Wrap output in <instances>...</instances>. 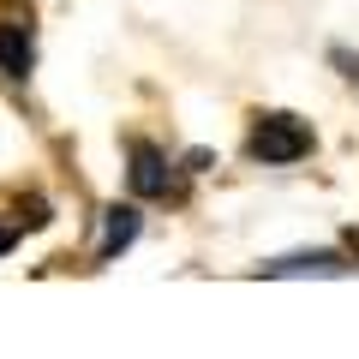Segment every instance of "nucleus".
Here are the masks:
<instances>
[{
  "mask_svg": "<svg viewBox=\"0 0 359 359\" xmlns=\"http://www.w3.org/2000/svg\"><path fill=\"white\" fill-rule=\"evenodd\" d=\"M252 156H257V162H269V168H287V162H299V156H311V132L299 126L294 114H257Z\"/></svg>",
  "mask_w": 359,
  "mask_h": 359,
  "instance_id": "obj_1",
  "label": "nucleus"
},
{
  "mask_svg": "<svg viewBox=\"0 0 359 359\" xmlns=\"http://www.w3.org/2000/svg\"><path fill=\"white\" fill-rule=\"evenodd\" d=\"M132 192L138 198H162L168 192V162L150 144H132Z\"/></svg>",
  "mask_w": 359,
  "mask_h": 359,
  "instance_id": "obj_2",
  "label": "nucleus"
},
{
  "mask_svg": "<svg viewBox=\"0 0 359 359\" xmlns=\"http://www.w3.org/2000/svg\"><path fill=\"white\" fill-rule=\"evenodd\" d=\"M132 240H138V210H132V204H120V210H108V228H102V252H96V257L108 264V257H120V252H126Z\"/></svg>",
  "mask_w": 359,
  "mask_h": 359,
  "instance_id": "obj_3",
  "label": "nucleus"
},
{
  "mask_svg": "<svg viewBox=\"0 0 359 359\" xmlns=\"http://www.w3.org/2000/svg\"><path fill=\"white\" fill-rule=\"evenodd\" d=\"M306 269H311V276H341V257H335V252H306V257H282V264H264V276H306Z\"/></svg>",
  "mask_w": 359,
  "mask_h": 359,
  "instance_id": "obj_4",
  "label": "nucleus"
},
{
  "mask_svg": "<svg viewBox=\"0 0 359 359\" xmlns=\"http://www.w3.org/2000/svg\"><path fill=\"white\" fill-rule=\"evenodd\" d=\"M0 72H6V78H25L30 72V36L0 30Z\"/></svg>",
  "mask_w": 359,
  "mask_h": 359,
  "instance_id": "obj_5",
  "label": "nucleus"
},
{
  "mask_svg": "<svg viewBox=\"0 0 359 359\" xmlns=\"http://www.w3.org/2000/svg\"><path fill=\"white\" fill-rule=\"evenodd\" d=\"M341 66H347V78H353V84H359V60H347V54H341Z\"/></svg>",
  "mask_w": 359,
  "mask_h": 359,
  "instance_id": "obj_6",
  "label": "nucleus"
},
{
  "mask_svg": "<svg viewBox=\"0 0 359 359\" xmlns=\"http://www.w3.org/2000/svg\"><path fill=\"white\" fill-rule=\"evenodd\" d=\"M347 252H353V257H359V228H353V233H347Z\"/></svg>",
  "mask_w": 359,
  "mask_h": 359,
  "instance_id": "obj_7",
  "label": "nucleus"
},
{
  "mask_svg": "<svg viewBox=\"0 0 359 359\" xmlns=\"http://www.w3.org/2000/svg\"><path fill=\"white\" fill-rule=\"evenodd\" d=\"M6 245H13V233H6V228H0V252H6Z\"/></svg>",
  "mask_w": 359,
  "mask_h": 359,
  "instance_id": "obj_8",
  "label": "nucleus"
}]
</instances>
